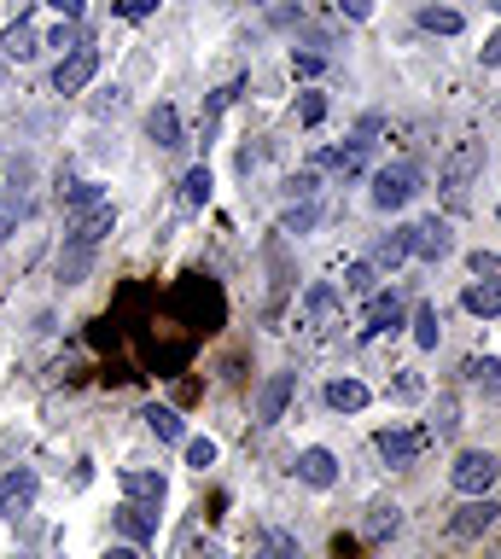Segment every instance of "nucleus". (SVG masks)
I'll return each instance as SVG.
<instances>
[{
  "label": "nucleus",
  "instance_id": "nucleus-1",
  "mask_svg": "<svg viewBox=\"0 0 501 559\" xmlns=\"http://www.w3.org/2000/svg\"><path fill=\"white\" fill-rule=\"evenodd\" d=\"M496 478H501V461L490 455V449H461L455 466H449V484H455L461 495H490Z\"/></svg>",
  "mask_w": 501,
  "mask_h": 559
},
{
  "label": "nucleus",
  "instance_id": "nucleus-2",
  "mask_svg": "<svg viewBox=\"0 0 501 559\" xmlns=\"http://www.w3.org/2000/svg\"><path fill=\"white\" fill-rule=\"evenodd\" d=\"M414 193H420V169L414 164H385L373 175V204L379 210H402Z\"/></svg>",
  "mask_w": 501,
  "mask_h": 559
},
{
  "label": "nucleus",
  "instance_id": "nucleus-3",
  "mask_svg": "<svg viewBox=\"0 0 501 559\" xmlns=\"http://www.w3.org/2000/svg\"><path fill=\"white\" fill-rule=\"evenodd\" d=\"M455 251V233L443 216H426V222H414L408 228V257H420V263H443Z\"/></svg>",
  "mask_w": 501,
  "mask_h": 559
},
{
  "label": "nucleus",
  "instance_id": "nucleus-4",
  "mask_svg": "<svg viewBox=\"0 0 501 559\" xmlns=\"http://www.w3.org/2000/svg\"><path fill=\"white\" fill-rule=\"evenodd\" d=\"M117 228V210H111V198L94 204V210H82V216H70V233L65 245H82V251H100V239Z\"/></svg>",
  "mask_w": 501,
  "mask_h": 559
},
{
  "label": "nucleus",
  "instance_id": "nucleus-5",
  "mask_svg": "<svg viewBox=\"0 0 501 559\" xmlns=\"http://www.w3.org/2000/svg\"><path fill=\"white\" fill-rule=\"evenodd\" d=\"M94 76H100V53H94V47H76V53H65V59H59V70H53V88H59V94H82Z\"/></svg>",
  "mask_w": 501,
  "mask_h": 559
},
{
  "label": "nucleus",
  "instance_id": "nucleus-6",
  "mask_svg": "<svg viewBox=\"0 0 501 559\" xmlns=\"http://www.w3.org/2000/svg\"><path fill=\"white\" fill-rule=\"evenodd\" d=\"M35 490H41V478H35L30 466L6 472V478H0V519H18V513H30Z\"/></svg>",
  "mask_w": 501,
  "mask_h": 559
},
{
  "label": "nucleus",
  "instance_id": "nucleus-7",
  "mask_svg": "<svg viewBox=\"0 0 501 559\" xmlns=\"http://www.w3.org/2000/svg\"><path fill=\"white\" fill-rule=\"evenodd\" d=\"M490 525H496V501H490V495H467V507H455V519H449V530H455L461 542L484 536Z\"/></svg>",
  "mask_w": 501,
  "mask_h": 559
},
{
  "label": "nucleus",
  "instance_id": "nucleus-8",
  "mask_svg": "<svg viewBox=\"0 0 501 559\" xmlns=\"http://www.w3.org/2000/svg\"><path fill=\"white\" fill-rule=\"evenodd\" d=\"M373 443H379V455H385V466H408V461H414V455H420V449H426V431H402V426H385V431H379V437H373Z\"/></svg>",
  "mask_w": 501,
  "mask_h": 559
},
{
  "label": "nucleus",
  "instance_id": "nucleus-9",
  "mask_svg": "<svg viewBox=\"0 0 501 559\" xmlns=\"http://www.w3.org/2000/svg\"><path fill=\"white\" fill-rule=\"evenodd\" d=\"M292 385H298V373H268V379H263V391H257V420H263V426H274V420L286 414Z\"/></svg>",
  "mask_w": 501,
  "mask_h": 559
},
{
  "label": "nucleus",
  "instance_id": "nucleus-10",
  "mask_svg": "<svg viewBox=\"0 0 501 559\" xmlns=\"http://www.w3.org/2000/svg\"><path fill=\"white\" fill-rule=\"evenodd\" d=\"M298 478L309 484V490H333L338 484V461H333V449H303L298 461Z\"/></svg>",
  "mask_w": 501,
  "mask_h": 559
},
{
  "label": "nucleus",
  "instance_id": "nucleus-11",
  "mask_svg": "<svg viewBox=\"0 0 501 559\" xmlns=\"http://www.w3.org/2000/svg\"><path fill=\"white\" fill-rule=\"evenodd\" d=\"M117 530H123L129 542H152V536H158V507L123 501V507H117Z\"/></svg>",
  "mask_w": 501,
  "mask_h": 559
},
{
  "label": "nucleus",
  "instance_id": "nucleus-12",
  "mask_svg": "<svg viewBox=\"0 0 501 559\" xmlns=\"http://www.w3.org/2000/svg\"><path fill=\"white\" fill-rule=\"evenodd\" d=\"M123 495L140 501V507H158V501L169 495V484H164V472H140V466H129V472H123Z\"/></svg>",
  "mask_w": 501,
  "mask_h": 559
},
{
  "label": "nucleus",
  "instance_id": "nucleus-13",
  "mask_svg": "<svg viewBox=\"0 0 501 559\" xmlns=\"http://www.w3.org/2000/svg\"><path fill=\"white\" fill-rule=\"evenodd\" d=\"M408 321V309H402L397 292H373L368 297V332H397Z\"/></svg>",
  "mask_w": 501,
  "mask_h": 559
},
{
  "label": "nucleus",
  "instance_id": "nucleus-14",
  "mask_svg": "<svg viewBox=\"0 0 501 559\" xmlns=\"http://www.w3.org/2000/svg\"><path fill=\"white\" fill-rule=\"evenodd\" d=\"M0 53H6V59H18V65H30L35 53H41V41H35V30L24 24V18H12V24L0 30Z\"/></svg>",
  "mask_w": 501,
  "mask_h": 559
},
{
  "label": "nucleus",
  "instance_id": "nucleus-15",
  "mask_svg": "<svg viewBox=\"0 0 501 559\" xmlns=\"http://www.w3.org/2000/svg\"><path fill=\"white\" fill-rule=\"evenodd\" d=\"M146 134H152V146H158V152H175V146H181V117H175V105H152Z\"/></svg>",
  "mask_w": 501,
  "mask_h": 559
},
{
  "label": "nucleus",
  "instance_id": "nucleus-16",
  "mask_svg": "<svg viewBox=\"0 0 501 559\" xmlns=\"http://www.w3.org/2000/svg\"><path fill=\"white\" fill-rule=\"evenodd\" d=\"M327 408L362 414V408H368V385H362V379H333V385H327Z\"/></svg>",
  "mask_w": 501,
  "mask_h": 559
},
{
  "label": "nucleus",
  "instance_id": "nucleus-17",
  "mask_svg": "<svg viewBox=\"0 0 501 559\" xmlns=\"http://www.w3.org/2000/svg\"><path fill=\"white\" fill-rule=\"evenodd\" d=\"M461 373H467V385H478L484 396H501V362L496 356H467Z\"/></svg>",
  "mask_w": 501,
  "mask_h": 559
},
{
  "label": "nucleus",
  "instance_id": "nucleus-18",
  "mask_svg": "<svg viewBox=\"0 0 501 559\" xmlns=\"http://www.w3.org/2000/svg\"><path fill=\"white\" fill-rule=\"evenodd\" d=\"M59 204H65V216H82V210L105 204V187H100V181H70L65 193H59Z\"/></svg>",
  "mask_w": 501,
  "mask_h": 559
},
{
  "label": "nucleus",
  "instance_id": "nucleus-19",
  "mask_svg": "<svg viewBox=\"0 0 501 559\" xmlns=\"http://www.w3.org/2000/svg\"><path fill=\"white\" fill-rule=\"evenodd\" d=\"M321 164L338 169V175H362V164H368V140H350V146H333V152H321Z\"/></svg>",
  "mask_w": 501,
  "mask_h": 559
},
{
  "label": "nucleus",
  "instance_id": "nucleus-20",
  "mask_svg": "<svg viewBox=\"0 0 501 559\" xmlns=\"http://www.w3.org/2000/svg\"><path fill=\"white\" fill-rule=\"evenodd\" d=\"M397 263H408V228H391L373 245V268H397Z\"/></svg>",
  "mask_w": 501,
  "mask_h": 559
},
{
  "label": "nucleus",
  "instance_id": "nucleus-21",
  "mask_svg": "<svg viewBox=\"0 0 501 559\" xmlns=\"http://www.w3.org/2000/svg\"><path fill=\"white\" fill-rule=\"evenodd\" d=\"M461 303H467L472 315L496 321V315H501V286H490V280H478V286H467V297H461Z\"/></svg>",
  "mask_w": 501,
  "mask_h": 559
},
{
  "label": "nucleus",
  "instance_id": "nucleus-22",
  "mask_svg": "<svg viewBox=\"0 0 501 559\" xmlns=\"http://www.w3.org/2000/svg\"><path fill=\"white\" fill-rule=\"evenodd\" d=\"M88 268H94V251H82V245H65V251H59V280H65V286H82Z\"/></svg>",
  "mask_w": 501,
  "mask_h": 559
},
{
  "label": "nucleus",
  "instance_id": "nucleus-23",
  "mask_svg": "<svg viewBox=\"0 0 501 559\" xmlns=\"http://www.w3.org/2000/svg\"><path fill=\"white\" fill-rule=\"evenodd\" d=\"M210 187H216V181H210V169H187V181H181V204H187V210H204V204H210Z\"/></svg>",
  "mask_w": 501,
  "mask_h": 559
},
{
  "label": "nucleus",
  "instance_id": "nucleus-24",
  "mask_svg": "<svg viewBox=\"0 0 501 559\" xmlns=\"http://www.w3.org/2000/svg\"><path fill=\"white\" fill-rule=\"evenodd\" d=\"M146 426H152V437H158V443H181V437H187L175 408H146Z\"/></svg>",
  "mask_w": 501,
  "mask_h": 559
},
{
  "label": "nucleus",
  "instance_id": "nucleus-25",
  "mask_svg": "<svg viewBox=\"0 0 501 559\" xmlns=\"http://www.w3.org/2000/svg\"><path fill=\"white\" fill-rule=\"evenodd\" d=\"M437 303H420V309H414V344H420V350H437Z\"/></svg>",
  "mask_w": 501,
  "mask_h": 559
},
{
  "label": "nucleus",
  "instance_id": "nucleus-26",
  "mask_svg": "<svg viewBox=\"0 0 501 559\" xmlns=\"http://www.w3.org/2000/svg\"><path fill=\"white\" fill-rule=\"evenodd\" d=\"M420 30H432V35H461V12H449V6H426V12H420Z\"/></svg>",
  "mask_w": 501,
  "mask_h": 559
},
{
  "label": "nucleus",
  "instance_id": "nucleus-27",
  "mask_svg": "<svg viewBox=\"0 0 501 559\" xmlns=\"http://www.w3.org/2000/svg\"><path fill=\"white\" fill-rule=\"evenodd\" d=\"M321 222V204H298V210H286V222H280V233H309Z\"/></svg>",
  "mask_w": 501,
  "mask_h": 559
},
{
  "label": "nucleus",
  "instance_id": "nucleus-28",
  "mask_svg": "<svg viewBox=\"0 0 501 559\" xmlns=\"http://www.w3.org/2000/svg\"><path fill=\"white\" fill-rule=\"evenodd\" d=\"M47 47H59V53H76V47H88V41H82V24H76V18H65L59 30L47 35Z\"/></svg>",
  "mask_w": 501,
  "mask_h": 559
},
{
  "label": "nucleus",
  "instance_id": "nucleus-29",
  "mask_svg": "<svg viewBox=\"0 0 501 559\" xmlns=\"http://www.w3.org/2000/svg\"><path fill=\"white\" fill-rule=\"evenodd\" d=\"M472 274L490 280V286H501V251H472Z\"/></svg>",
  "mask_w": 501,
  "mask_h": 559
},
{
  "label": "nucleus",
  "instance_id": "nucleus-30",
  "mask_svg": "<svg viewBox=\"0 0 501 559\" xmlns=\"http://www.w3.org/2000/svg\"><path fill=\"white\" fill-rule=\"evenodd\" d=\"M344 292H356V297H373V263H356V268H344Z\"/></svg>",
  "mask_w": 501,
  "mask_h": 559
},
{
  "label": "nucleus",
  "instance_id": "nucleus-31",
  "mask_svg": "<svg viewBox=\"0 0 501 559\" xmlns=\"http://www.w3.org/2000/svg\"><path fill=\"white\" fill-rule=\"evenodd\" d=\"M455 426H461V408H455V396H443V402H437V414H432V431H437V437H449Z\"/></svg>",
  "mask_w": 501,
  "mask_h": 559
},
{
  "label": "nucleus",
  "instance_id": "nucleus-32",
  "mask_svg": "<svg viewBox=\"0 0 501 559\" xmlns=\"http://www.w3.org/2000/svg\"><path fill=\"white\" fill-rule=\"evenodd\" d=\"M187 466H216V443H210V437H187Z\"/></svg>",
  "mask_w": 501,
  "mask_h": 559
},
{
  "label": "nucleus",
  "instance_id": "nucleus-33",
  "mask_svg": "<svg viewBox=\"0 0 501 559\" xmlns=\"http://www.w3.org/2000/svg\"><path fill=\"white\" fill-rule=\"evenodd\" d=\"M268 554H274V559H303V554H298V542H292L286 530H268Z\"/></svg>",
  "mask_w": 501,
  "mask_h": 559
},
{
  "label": "nucleus",
  "instance_id": "nucleus-34",
  "mask_svg": "<svg viewBox=\"0 0 501 559\" xmlns=\"http://www.w3.org/2000/svg\"><path fill=\"white\" fill-rule=\"evenodd\" d=\"M298 117L309 123V129H315V123L327 117V99H321V94H303V99H298Z\"/></svg>",
  "mask_w": 501,
  "mask_h": 559
},
{
  "label": "nucleus",
  "instance_id": "nucleus-35",
  "mask_svg": "<svg viewBox=\"0 0 501 559\" xmlns=\"http://www.w3.org/2000/svg\"><path fill=\"white\" fill-rule=\"evenodd\" d=\"M397 507H373V519H368V536H385V530H397Z\"/></svg>",
  "mask_w": 501,
  "mask_h": 559
},
{
  "label": "nucleus",
  "instance_id": "nucleus-36",
  "mask_svg": "<svg viewBox=\"0 0 501 559\" xmlns=\"http://www.w3.org/2000/svg\"><path fill=\"white\" fill-rule=\"evenodd\" d=\"M286 193H292V198H309V193H315V169H298V175L286 181Z\"/></svg>",
  "mask_w": 501,
  "mask_h": 559
},
{
  "label": "nucleus",
  "instance_id": "nucleus-37",
  "mask_svg": "<svg viewBox=\"0 0 501 559\" xmlns=\"http://www.w3.org/2000/svg\"><path fill=\"white\" fill-rule=\"evenodd\" d=\"M333 303H338V292H333V286H315V292H309V309H315V315H327Z\"/></svg>",
  "mask_w": 501,
  "mask_h": 559
},
{
  "label": "nucleus",
  "instance_id": "nucleus-38",
  "mask_svg": "<svg viewBox=\"0 0 501 559\" xmlns=\"http://www.w3.org/2000/svg\"><path fill=\"white\" fill-rule=\"evenodd\" d=\"M292 76H321V59L315 53H292Z\"/></svg>",
  "mask_w": 501,
  "mask_h": 559
},
{
  "label": "nucleus",
  "instance_id": "nucleus-39",
  "mask_svg": "<svg viewBox=\"0 0 501 559\" xmlns=\"http://www.w3.org/2000/svg\"><path fill=\"white\" fill-rule=\"evenodd\" d=\"M338 12H344V18H356V24H362V18H368V12H373V0H338Z\"/></svg>",
  "mask_w": 501,
  "mask_h": 559
},
{
  "label": "nucleus",
  "instance_id": "nucleus-40",
  "mask_svg": "<svg viewBox=\"0 0 501 559\" xmlns=\"http://www.w3.org/2000/svg\"><path fill=\"white\" fill-rule=\"evenodd\" d=\"M152 6H158V0H117V12H123V18H146Z\"/></svg>",
  "mask_w": 501,
  "mask_h": 559
},
{
  "label": "nucleus",
  "instance_id": "nucleus-41",
  "mask_svg": "<svg viewBox=\"0 0 501 559\" xmlns=\"http://www.w3.org/2000/svg\"><path fill=\"white\" fill-rule=\"evenodd\" d=\"M420 391H426V385H420L414 373H402V379H397V396H420Z\"/></svg>",
  "mask_w": 501,
  "mask_h": 559
},
{
  "label": "nucleus",
  "instance_id": "nucleus-42",
  "mask_svg": "<svg viewBox=\"0 0 501 559\" xmlns=\"http://www.w3.org/2000/svg\"><path fill=\"white\" fill-rule=\"evenodd\" d=\"M484 65H501V30L484 41Z\"/></svg>",
  "mask_w": 501,
  "mask_h": 559
},
{
  "label": "nucleus",
  "instance_id": "nucleus-43",
  "mask_svg": "<svg viewBox=\"0 0 501 559\" xmlns=\"http://www.w3.org/2000/svg\"><path fill=\"white\" fill-rule=\"evenodd\" d=\"M47 6H59L65 18H82V6H88V0H47Z\"/></svg>",
  "mask_w": 501,
  "mask_h": 559
},
{
  "label": "nucleus",
  "instance_id": "nucleus-44",
  "mask_svg": "<svg viewBox=\"0 0 501 559\" xmlns=\"http://www.w3.org/2000/svg\"><path fill=\"white\" fill-rule=\"evenodd\" d=\"M105 559H140V554H134V548H111Z\"/></svg>",
  "mask_w": 501,
  "mask_h": 559
},
{
  "label": "nucleus",
  "instance_id": "nucleus-45",
  "mask_svg": "<svg viewBox=\"0 0 501 559\" xmlns=\"http://www.w3.org/2000/svg\"><path fill=\"white\" fill-rule=\"evenodd\" d=\"M484 6H490V12H501V0H484Z\"/></svg>",
  "mask_w": 501,
  "mask_h": 559
},
{
  "label": "nucleus",
  "instance_id": "nucleus-46",
  "mask_svg": "<svg viewBox=\"0 0 501 559\" xmlns=\"http://www.w3.org/2000/svg\"><path fill=\"white\" fill-rule=\"evenodd\" d=\"M0 82H6V65H0Z\"/></svg>",
  "mask_w": 501,
  "mask_h": 559
},
{
  "label": "nucleus",
  "instance_id": "nucleus-47",
  "mask_svg": "<svg viewBox=\"0 0 501 559\" xmlns=\"http://www.w3.org/2000/svg\"><path fill=\"white\" fill-rule=\"evenodd\" d=\"M496 216H501V210H496Z\"/></svg>",
  "mask_w": 501,
  "mask_h": 559
}]
</instances>
